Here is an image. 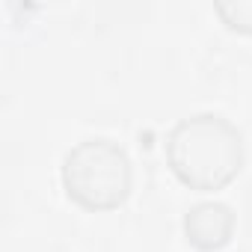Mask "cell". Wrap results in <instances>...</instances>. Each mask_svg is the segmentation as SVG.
<instances>
[{
  "label": "cell",
  "instance_id": "277c9868",
  "mask_svg": "<svg viewBox=\"0 0 252 252\" xmlns=\"http://www.w3.org/2000/svg\"><path fill=\"white\" fill-rule=\"evenodd\" d=\"M217 12L225 18L231 30L252 33V0H237V3H217Z\"/></svg>",
  "mask_w": 252,
  "mask_h": 252
},
{
  "label": "cell",
  "instance_id": "6da1fadb",
  "mask_svg": "<svg viewBox=\"0 0 252 252\" xmlns=\"http://www.w3.org/2000/svg\"><path fill=\"white\" fill-rule=\"evenodd\" d=\"M166 158L175 175L193 190L225 187L243 163V146L237 128L214 113L181 119L166 143Z\"/></svg>",
  "mask_w": 252,
  "mask_h": 252
},
{
  "label": "cell",
  "instance_id": "3957f363",
  "mask_svg": "<svg viewBox=\"0 0 252 252\" xmlns=\"http://www.w3.org/2000/svg\"><path fill=\"white\" fill-rule=\"evenodd\" d=\"M231 228H234V214L222 202H202V205L190 208L187 220H184L187 240L205 252L225 246L231 237Z\"/></svg>",
  "mask_w": 252,
  "mask_h": 252
},
{
  "label": "cell",
  "instance_id": "7a4b0ae2",
  "mask_svg": "<svg viewBox=\"0 0 252 252\" xmlns=\"http://www.w3.org/2000/svg\"><path fill=\"white\" fill-rule=\"evenodd\" d=\"M131 160L110 140H86L63 160V184L89 211H110L131 193Z\"/></svg>",
  "mask_w": 252,
  "mask_h": 252
}]
</instances>
